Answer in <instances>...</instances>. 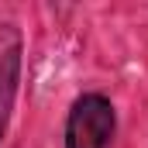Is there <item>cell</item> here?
<instances>
[{
    "label": "cell",
    "mask_w": 148,
    "mask_h": 148,
    "mask_svg": "<svg viewBox=\"0 0 148 148\" xmlns=\"http://www.w3.org/2000/svg\"><path fill=\"white\" fill-rule=\"evenodd\" d=\"M114 131H117V117L110 100L100 93H86L69 110L66 148H114Z\"/></svg>",
    "instance_id": "cell-1"
},
{
    "label": "cell",
    "mask_w": 148,
    "mask_h": 148,
    "mask_svg": "<svg viewBox=\"0 0 148 148\" xmlns=\"http://www.w3.org/2000/svg\"><path fill=\"white\" fill-rule=\"evenodd\" d=\"M17 69H21V38H17V31L10 24H3L0 28V138H3L10 107H14Z\"/></svg>",
    "instance_id": "cell-2"
}]
</instances>
